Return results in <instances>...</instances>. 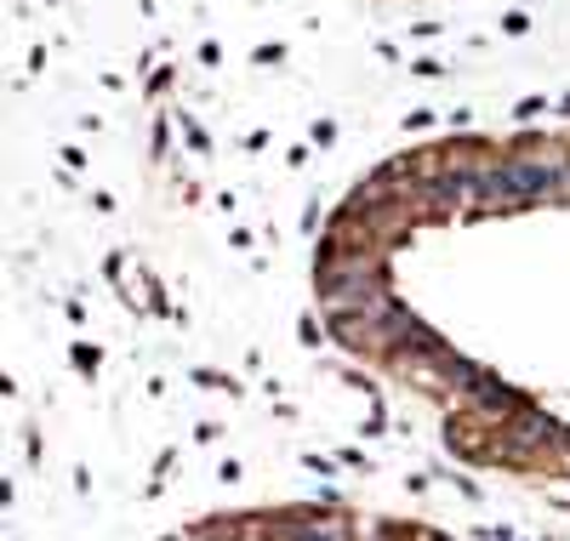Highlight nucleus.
Instances as JSON below:
<instances>
[{
  "label": "nucleus",
  "mask_w": 570,
  "mask_h": 541,
  "mask_svg": "<svg viewBox=\"0 0 570 541\" xmlns=\"http://www.w3.org/2000/svg\"><path fill=\"white\" fill-rule=\"evenodd\" d=\"M564 177V166L553 160H519V166H497L485 177H473L468 188V200H480V206H519V200H542V194H553Z\"/></svg>",
  "instance_id": "nucleus-1"
}]
</instances>
